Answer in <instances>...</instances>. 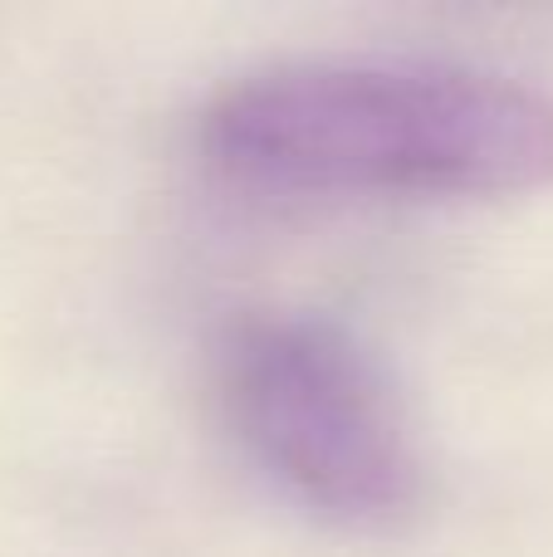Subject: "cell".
Returning <instances> with one entry per match:
<instances>
[{"label": "cell", "mask_w": 553, "mask_h": 557, "mask_svg": "<svg viewBox=\"0 0 553 557\" xmlns=\"http://www.w3.org/2000/svg\"><path fill=\"white\" fill-rule=\"evenodd\" d=\"M216 166L319 196H525L553 186V94L460 64H290L206 113Z\"/></svg>", "instance_id": "6da1fadb"}, {"label": "cell", "mask_w": 553, "mask_h": 557, "mask_svg": "<svg viewBox=\"0 0 553 557\" xmlns=\"http://www.w3.org/2000/svg\"><path fill=\"white\" fill-rule=\"evenodd\" d=\"M221 392L245 450L314 513L388 533L427 504V460L397 396L323 318L260 313L231 327Z\"/></svg>", "instance_id": "7a4b0ae2"}]
</instances>
